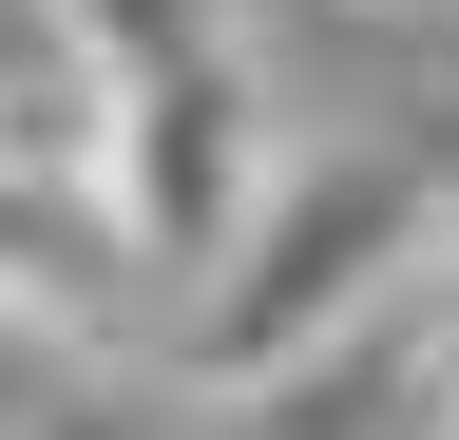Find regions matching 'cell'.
<instances>
[{
  "instance_id": "2",
  "label": "cell",
  "mask_w": 459,
  "mask_h": 440,
  "mask_svg": "<svg viewBox=\"0 0 459 440\" xmlns=\"http://www.w3.org/2000/svg\"><path fill=\"white\" fill-rule=\"evenodd\" d=\"M172 325V268L134 249V211L96 173V77L57 58V20L0 58V345L39 364H134Z\"/></svg>"
},
{
  "instance_id": "1",
  "label": "cell",
  "mask_w": 459,
  "mask_h": 440,
  "mask_svg": "<svg viewBox=\"0 0 459 440\" xmlns=\"http://www.w3.org/2000/svg\"><path fill=\"white\" fill-rule=\"evenodd\" d=\"M440 211H459V173L440 153H402V134H344V153H268V192L230 211V249L172 288V325H153V383L172 402H268L307 345H344L402 268L440 249Z\"/></svg>"
},
{
  "instance_id": "3",
  "label": "cell",
  "mask_w": 459,
  "mask_h": 440,
  "mask_svg": "<svg viewBox=\"0 0 459 440\" xmlns=\"http://www.w3.org/2000/svg\"><path fill=\"white\" fill-rule=\"evenodd\" d=\"M39 20H57V58H77L96 96H134V77H192V58H230V39H249L230 0H39Z\"/></svg>"
},
{
  "instance_id": "5",
  "label": "cell",
  "mask_w": 459,
  "mask_h": 440,
  "mask_svg": "<svg viewBox=\"0 0 459 440\" xmlns=\"http://www.w3.org/2000/svg\"><path fill=\"white\" fill-rule=\"evenodd\" d=\"M364 20H402V39H459V0H364Z\"/></svg>"
},
{
  "instance_id": "4",
  "label": "cell",
  "mask_w": 459,
  "mask_h": 440,
  "mask_svg": "<svg viewBox=\"0 0 459 440\" xmlns=\"http://www.w3.org/2000/svg\"><path fill=\"white\" fill-rule=\"evenodd\" d=\"M0 440H172L134 383H77V402H39V421H0Z\"/></svg>"
}]
</instances>
